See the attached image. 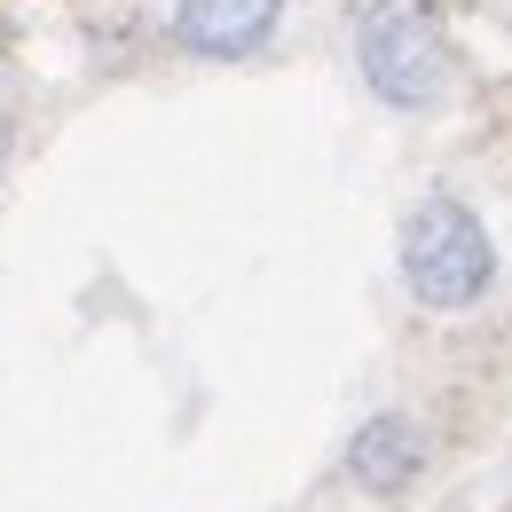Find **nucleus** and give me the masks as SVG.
I'll list each match as a JSON object with an SVG mask.
<instances>
[{
    "label": "nucleus",
    "mask_w": 512,
    "mask_h": 512,
    "mask_svg": "<svg viewBox=\"0 0 512 512\" xmlns=\"http://www.w3.org/2000/svg\"><path fill=\"white\" fill-rule=\"evenodd\" d=\"M0 174H8V119H0Z\"/></svg>",
    "instance_id": "nucleus-5"
},
{
    "label": "nucleus",
    "mask_w": 512,
    "mask_h": 512,
    "mask_svg": "<svg viewBox=\"0 0 512 512\" xmlns=\"http://www.w3.org/2000/svg\"><path fill=\"white\" fill-rule=\"evenodd\" d=\"M497 276V245L481 229L473 205L457 197H426L410 221H402V284L426 300V308H473Z\"/></svg>",
    "instance_id": "nucleus-1"
},
{
    "label": "nucleus",
    "mask_w": 512,
    "mask_h": 512,
    "mask_svg": "<svg viewBox=\"0 0 512 512\" xmlns=\"http://www.w3.org/2000/svg\"><path fill=\"white\" fill-rule=\"evenodd\" d=\"M355 64L371 79V95L394 103V111H426L449 87V56H442V32H434L426 0H371L363 32H355Z\"/></svg>",
    "instance_id": "nucleus-2"
},
{
    "label": "nucleus",
    "mask_w": 512,
    "mask_h": 512,
    "mask_svg": "<svg viewBox=\"0 0 512 512\" xmlns=\"http://www.w3.org/2000/svg\"><path fill=\"white\" fill-rule=\"evenodd\" d=\"M276 16H284V0H182L174 32L197 56H253L260 40L276 32Z\"/></svg>",
    "instance_id": "nucleus-4"
},
{
    "label": "nucleus",
    "mask_w": 512,
    "mask_h": 512,
    "mask_svg": "<svg viewBox=\"0 0 512 512\" xmlns=\"http://www.w3.org/2000/svg\"><path fill=\"white\" fill-rule=\"evenodd\" d=\"M418 465H426V434H418V418H402V410L363 418V426H355V442H347V481H355V489H371V497L410 489V481H418Z\"/></svg>",
    "instance_id": "nucleus-3"
}]
</instances>
